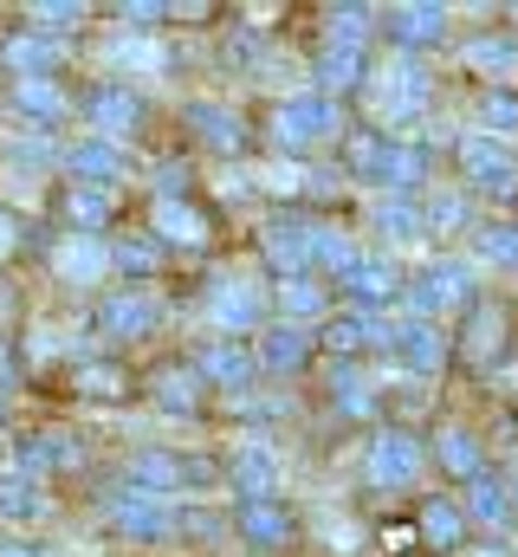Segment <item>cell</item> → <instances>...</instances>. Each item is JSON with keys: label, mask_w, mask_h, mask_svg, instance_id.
Returning a JSON list of instances; mask_svg holds the SVG:
<instances>
[{"label": "cell", "mask_w": 518, "mask_h": 557, "mask_svg": "<svg viewBox=\"0 0 518 557\" xmlns=\"http://www.w3.org/2000/svg\"><path fill=\"white\" fill-rule=\"evenodd\" d=\"M421 104H428V72L415 59H395L383 78H377V111H383L388 124H415Z\"/></svg>", "instance_id": "obj_7"}, {"label": "cell", "mask_w": 518, "mask_h": 557, "mask_svg": "<svg viewBox=\"0 0 518 557\" xmlns=\"http://www.w3.org/2000/svg\"><path fill=\"white\" fill-rule=\"evenodd\" d=\"M240 532H247L254 552H279V545L292 539V512H285L279 499H247V506H240Z\"/></svg>", "instance_id": "obj_15"}, {"label": "cell", "mask_w": 518, "mask_h": 557, "mask_svg": "<svg viewBox=\"0 0 518 557\" xmlns=\"http://www.w3.org/2000/svg\"><path fill=\"white\" fill-rule=\"evenodd\" d=\"M136 117H143V104L130 98L124 85H104V91L91 98V131H98V137L118 143L124 131H136Z\"/></svg>", "instance_id": "obj_19"}, {"label": "cell", "mask_w": 518, "mask_h": 557, "mask_svg": "<svg viewBox=\"0 0 518 557\" xmlns=\"http://www.w3.org/2000/svg\"><path fill=\"white\" fill-rule=\"evenodd\" d=\"M104 519H111L124 539H136V545H156V539L175 532V506L156 499V493H143V486H111V493H104Z\"/></svg>", "instance_id": "obj_2"}, {"label": "cell", "mask_w": 518, "mask_h": 557, "mask_svg": "<svg viewBox=\"0 0 518 557\" xmlns=\"http://www.w3.org/2000/svg\"><path fill=\"white\" fill-rule=\"evenodd\" d=\"M111 65H162V59H156L143 39H118V46H111Z\"/></svg>", "instance_id": "obj_50"}, {"label": "cell", "mask_w": 518, "mask_h": 557, "mask_svg": "<svg viewBox=\"0 0 518 557\" xmlns=\"http://www.w3.org/2000/svg\"><path fill=\"white\" fill-rule=\"evenodd\" d=\"M467 65H473V72L506 78V72H518V46H513V39H473V46H467Z\"/></svg>", "instance_id": "obj_39"}, {"label": "cell", "mask_w": 518, "mask_h": 557, "mask_svg": "<svg viewBox=\"0 0 518 557\" xmlns=\"http://www.w3.org/2000/svg\"><path fill=\"white\" fill-rule=\"evenodd\" d=\"M33 20H39V33L52 39L59 26H78V20H85V7H72V0H39V7H33Z\"/></svg>", "instance_id": "obj_45"}, {"label": "cell", "mask_w": 518, "mask_h": 557, "mask_svg": "<svg viewBox=\"0 0 518 557\" xmlns=\"http://www.w3.org/2000/svg\"><path fill=\"white\" fill-rule=\"evenodd\" d=\"M52 267L65 285H98V278L111 273V240H98V234H65V247L52 253Z\"/></svg>", "instance_id": "obj_13"}, {"label": "cell", "mask_w": 518, "mask_h": 557, "mask_svg": "<svg viewBox=\"0 0 518 557\" xmlns=\"http://www.w3.org/2000/svg\"><path fill=\"white\" fill-rule=\"evenodd\" d=\"M421 221H428V234H434V227H460V221H467V201H460V195H428Z\"/></svg>", "instance_id": "obj_47"}, {"label": "cell", "mask_w": 518, "mask_h": 557, "mask_svg": "<svg viewBox=\"0 0 518 557\" xmlns=\"http://www.w3.org/2000/svg\"><path fill=\"white\" fill-rule=\"evenodd\" d=\"M467 512H473L480 525H506V519H513V493H506L499 480H486V473H480V480L467 486Z\"/></svg>", "instance_id": "obj_34"}, {"label": "cell", "mask_w": 518, "mask_h": 557, "mask_svg": "<svg viewBox=\"0 0 518 557\" xmlns=\"http://www.w3.org/2000/svg\"><path fill=\"white\" fill-rule=\"evenodd\" d=\"M65 221H72L78 234H98V227L111 221V188H85V182H72V188H65Z\"/></svg>", "instance_id": "obj_27"}, {"label": "cell", "mask_w": 518, "mask_h": 557, "mask_svg": "<svg viewBox=\"0 0 518 557\" xmlns=\"http://www.w3.org/2000/svg\"><path fill=\"white\" fill-rule=\"evenodd\" d=\"M324 344L331 350H363V344H388V324L377 311H344V318H324Z\"/></svg>", "instance_id": "obj_20"}, {"label": "cell", "mask_w": 518, "mask_h": 557, "mask_svg": "<svg viewBox=\"0 0 518 557\" xmlns=\"http://www.w3.org/2000/svg\"><path fill=\"white\" fill-rule=\"evenodd\" d=\"M447 26V7H388V33L395 46H434Z\"/></svg>", "instance_id": "obj_21"}, {"label": "cell", "mask_w": 518, "mask_h": 557, "mask_svg": "<svg viewBox=\"0 0 518 557\" xmlns=\"http://www.w3.org/2000/svg\"><path fill=\"white\" fill-rule=\"evenodd\" d=\"M13 240H20V234H13V221H7V214H0V260H7V253H13Z\"/></svg>", "instance_id": "obj_54"}, {"label": "cell", "mask_w": 518, "mask_h": 557, "mask_svg": "<svg viewBox=\"0 0 518 557\" xmlns=\"http://www.w3.org/2000/svg\"><path fill=\"white\" fill-rule=\"evenodd\" d=\"M460 162H467V182L486 188V195H513L518 188V162L493 137H467L460 143Z\"/></svg>", "instance_id": "obj_8"}, {"label": "cell", "mask_w": 518, "mask_h": 557, "mask_svg": "<svg viewBox=\"0 0 518 557\" xmlns=\"http://www.w3.org/2000/svg\"><path fill=\"white\" fill-rule=\"evenodd\" d=\"M52 65H59V39H46V33H13L7 39V72L13 78H52Z\"/></svg>", "instance_id": "obj_16"}, {"label": "cell", "mask_w": 518, "mask_h": 557, "mask_svg": "<svg viewBox=\"0 0 518 557\" xmlns=\"http://www.w3.org/2000/svg\"><path fill=\"white\" fill-rule=\"evenodd\" d=\"M305 188L311 195H337L344 188V169H305Z\"/></svg>", "instance_id": "obj_52"}, {"label": "cell", "mask_w": 518, "mask_h": 557, "mask_svg": "<svg viewBox=\"0 0 518 557\" xmlns=\"http://www.w3.org/2000/svg\"><path fill=\"white\" fill-rule=\"evenodd\" d=\"M59 162H65V175H78L85 188H111L118 169H124V149L111 137H85V143H72V149H59Z\"/></svg>", "instance_id": "obj_11"}, {"label": "cell", "mask_w": 518, "mask_h": 557, "mask_svg": "<svg viewBox=\"0 0 518 557\" xmlns=\"http://www.w3.org/2000/svg\"><path fill=\"white\" fill-rule=\"evenodd\" d=\"M370 7H331L324 13V26H331V39L324 46H350V52H363V39H370Z\"/></svg>", "instance_id": "obj_35"}, {"label": "cell", "mask_w": 518, "mask_h": 557, "mask_svg": "<svg viewBox=\"0 0 518 557\" xmlns=\"http://www.w3.org/2000/svg\"><path fill=\"white\" fill-rule=\"evenodd\" d=\"M513 506H518V480H513Z\"/></svg>", "instance_id": "obj_57"}, {"label": "cell", "mask_w": 518, "mask_h": 557, "mask_svg": "<svg viewBox=\"0 0 518 557\" xmlns=\"http://www.w3.org/2000/svg\"><path fill=\"white\" fill-rule=\"evenodd\" d=\"M344 285H350V298H357V311H370V305H383L388 292H395V273H388L383 260H357V267L344 273Z\"/></svg>", "instance_id": "obj_32"}, {"label": "cell", "mask_w": 518, "mask_h": 557, "mask_svg": "<svg viewBox=\"0 0 518 557\" xmlns=\"http://www.w3.org/2000/svg\"><path fill=\"white\" fill-rule=\"evenodd\" d=\"M480 557H506V552H480Z\"/></svg>", "instance_id": "obj_56"}, {"label": "cell", "mask_w": 518, "mask_h": 557, "mask_svg": "<svg viewBox=\"0 0 518 557\" xmlns=\"http://www.w3.org/2000/svg\"><path fill=\"white\" fill-rule=\"evenodd\" d=\"M357 260H363V253L350 247V234H344V227H311V267H324V273L344 278Z\"/></svg>", "instance_id": "obj_31"}, {"label": "cell", "mask_w": 518, "mask_h": 557, "mask_svg": "<svg viewBox=\"0 0 518 557\" xmlns=\"http://www.w3.org/2000/svg\"><path fill=\"white\" fill-rule=\"evenodd\" d=\"M85 396H118L124 389V370L118 363H78V376H72Z\"/></svg>", "instance_id": "obj_43"}, {"label": "cell", "mask_w": 518, "mask_h": 557, "mask_svg": "<svg viewBox=\"0 0 518 557\" xmlns=\"http://www.w3.org/2000/svg\"><path fill=\"white\" fill-rule=\"evenodd\" d=\"M156 409H162V416H195V409H201L195 376H188V370H162V376H156Z\"/></svg>", "instance_id": "obj_36"}, {"label": "cell", "mask_w": 518, "mask_h": 557, "mask_svg": "<svg viewBox=\"0 0 518 557\" xmlns=\"http://www.w3.org/2000/svg\"><path fill=\"white\" fill-rule=\"evenodd\" d=\"M499 331H506V324H499V311H493V305H480V311H473V324H467V357H473V363H486V357L499 350Z\"/></svg>", "instance_id": "obj_40"}, {"label": "cell", "mask_w": 518, "mask_h": 557, "mask_svg": "<svg viewBox=\"0 0 518 557\" xmlns=\"http://www.w3.org/2000/svg\"><path fill=\"white\" fill-rule=\"evenodd\" d=\"M473 253H480V260H518V227L513 221L480 227V234H473Z\"/></svg>", "instance_id": "obj_41"}, {"label": "cell", "mask_w": 518, "mask_h": 557, "mask_svg": "<svg viewBox=\"0 0 518 557\" xmlns=\"http://www.w3.org/2000/svg\"><path fill=\"white\" fill-rule=\"evenodd\" d=\"M156 234L175 240V247H201V240H208V221H201L188 201H156Z\"/></svg>", "instance_id": "obj_28"}, {"label": "cell", "mask_w": 518, "mask_h": 557, "mask_svg": "<svg viewBox=\"0 0 518 557\" xmlns=\"http://www.w3.org/2000/svg\"><path fill=\"white\" fill-rule=\"evenodd\" d=\"M111 267L118 273H149L156 267V240H118L111 247Z\"/></svg>", "instance_id": "obj_44"}, {"label": "cell", "mask_w": 518, "mask_h": 557, "mask_svg": "<svg viewBox=\"0 0 518 557\" xmlns=\"http://www.w3.org/2000/svg\"><path fill=\"white\" fill-rule=\"evenodd\" d=\"M46 512H52V499H46L26 473H0V519L33 525V519H46Z\"/></svg>", "instance_id": "obj_23"}, {"label": "cell", "mask_w": 518, "mask_h": 557, "mask_svg": "<svg viewBox=\"0 0 518 557\" xmlns=\"http://www.w3.org/2000/svg\"><path fill=\"white\" fill-rule=\"evenodd\" d=\"M195 376H201V383H214V389H234V396H240V389H254V376H259V350H240V344H227V337H221V344H208V350H201Z\"/></svg>", "instance_id": "obj_10"}, {"label": "cell", "mask_w": 518, "mask_h": 557, "mask_svg": "<svg viewBox=\"0 0 518 557\" xmlns=\"http://www.w3.org/2000/svg\"><path fill=\"white\" fill-rule=\"evenodd\" d=\"M363 78H370L363 52H350V46H324V52H318V98L350 91V85H363Z\"/></svg>", "instance_id": "obj_22"}, {"label": "cell", "mask_w": 518, "mask_h": 557, "mask_svg": "<svg viewBox=\"0 0 518 557\" xmlns=\"http://www.w3.org/2000/svg\"><path fill=\"white\" fill-rule=\"evenodd\" d=\"M13 111H26L33 124H52L65 111V91L52 78H13Z\"/></svg>", "instance_id": "obj_26"}, {"label": "cell", "mask_w": 518, "mask_h": 557, "mask_svg": "<svg viewBox=\"0 0 518 557\" xmlns=\"http://www.w3.org/2000/svg\"><path fill=\"white\" fill-rule=\"evenodd\" d=\"M175 532H182V539H195V545H214V539H221V525H214L208 512H188V519L175 512Z\"/></svg>", "instance_id": "obj_49"}, {"label": "cell", "mask_w": 518, "mask_h": 557, "mask_svg": "<svg viewBox=\"0 0 518 557\" xmlns=\"http://www.w3.org/2000/svg\"><path fill=\"white\" fill-rule=\"evenodd\" d=\"M266 260L298 278V267H311V227L305 221H272L266 227Z\"/></svg>", "instance_id": "obj_18"}, {"label": "cell", "mask_w": 518, "mask_h": 557, "mask_svg": "<svg viewBox=\"0 0 518 557\" xmlns=\"http://www.w3.org/2000/svg\"><path fill=\"white\" fill-rule=\"evenodd\" d=\"M331 389H337V409H344V416H370V409H377V396H370V383H363L357 370H337Z\"/></svg>", "instance_id": "obj_42"}, {"label": "cell", "mask_w": 518, "mask_h": 557, "mask_svg": "<svg viewBox=\"0 0 518 557\" xmlns=\"http://www.w3.org/2000/svg\"><path fill=\"white\" fill-rule=\"evenodd\" d=\"M279 311H285V324L324 318V285H318V278H285V285H279Z\"/></svg>", "instance_id": "obj_33"}, {"label": "cell", "mask_w": 518, "mask_h": 557, "mask_svg": "<svg viewBox=\"0 0 518 557\" xmlns=\"http://www.w3.org/2000/svg\"><path fill=\"white\" fill-rule=\"evenodd\" d=\"M188 131H195L201 143H214V149H227V156H234L240 137H247V131H240V117H234L227 104H188Z\"/></svg>", "instance_id": "obj_24"}, {"label": "cell", "mask_w": 518, "mask_h": 557, "mask_svg": "<svg viewBox=\"0 0 518 557\" xmlns=\"http://www.w3.org/2000/svg\"><path fill=\"white\" fill-rule=\"evenodd\" d=\"M208 311H214L221 331H254L259 318H266V292L240 273H214L208 278Z\"/></svg>", "instance_id": "obj_6"}, {"label": "cell", "mask_w": 518, "mask_h": 557, "mask_svg": "<svg viewBox=\"0 0 518 557\" xmlns=\"http://www.w3.org/2000/svg\"><path fill=\"white\" fill-rule=\"evenodd\" d=\"M473 298V267L467 260H434L428 273L415 278V292H408V318H441V311H454V305H467Z\"/></svg>", "instance_id": "obj_4"}, {"label": "cell", "mask_w": 518, "mask_h": 557, "mask_svg": "<svg viewBox=\"0 0 518 557\" xmlns=\"http://www.w3.org/2000/svg\"><path fill=\"white\" fill-rule=\"evenodd\" d=\"M214 486H221L214 460H182V493H214Z\"/></svg>", "instance_id": "obj_48"}, {"label": "cell", "mask_w": 518, "mask_h": 557, "mask_svg": "<svg viewBox=\"0 0 518 557\" xmlns=\"http://www.w3.org/2000/svg\"><path fill=\"white\" fill-rule=\"evenodd\" d=\"M337 131H344V117H337V104L318 98V91H298V98H285V104L272 111V143H279L285 156H298V149H311V143H331Z\"/></svg>", "instance_id": "obj_1"}, {"label": "cell", "mask_w": 518, "mask_h": 557, "mask_svg": "<svg viewBox=\"0 0 518 557\" xmlns=\"http://www.w3.org/2000/svg\"><path fill=\"white\" fill-rule=\"evenodd\" d=\"M370 227H377L383 240H402V247L428 234L421 208H415V201H402V195H377V201H370Z\"/></svg>", "instance_id": "obj_17"}, {"label": "cell", "mask_w": 518, "mask_h": 557, "mask_svg": "<svg viewBox=\"0 0 518 557\" xmlns=\"http://www.w3.org/2000/svg\"><path fill=\"white\" fill-rule=\"evenodd\" d=\"M118 20H130V26H149V20H169V7H156V0H124V7H118Z\"/></svg>", "instance_id": "obj_51"}, {"label": "cell", "mask_w": 518, "mask_h": 557, "mask_svg": "<svg viewBox=\"0 0 518 557\" xmlns=\"http://www.w3.org/2000/svg\"><path fill=\"white\" fill-rule=\"evenodd\" d=\"M227 480H234L240 499H272V486H279V454H272V441H240L234 460H227Z\"/></svg>", "instance_id": "obj_9"}, {"label": "cell", "mask_w": 518, "mask_h": 557, "mask_svg": "<svg viewBox=\"0 0 518 557\" xmlns=\"http://www.w3.org/2000/svg\"><path fill=\"white\" fill-rule=\"evenodd\" d=\"M421 539H428L434 552H454V545L467 539V512H460L454 499H428V506H421Z\"/></svg>", "instance_id": "obj_25"}, {"label": "cell", "mask_w": 518, "mask_h": 557, "mask_svg": "<svg viewBox=\"0 0 518 557\" xmlns=\"http://www.w3.org/2000/svg\"><path fill=\"white\" fill-rule=\"evenodd\" d=\"M7 156H13V162H46L52 149H46L39 137H13V143H7Z\"/></svg>", "instance_id": "obj_53"}, {"label": "cell", "mask_w": 518, "mask_h": 557, "mask_svg": "<svg viewBox=\"0 0 518 557\" xmlns=\"http://www.w3.org/2000/svg\"><path fill=\"white\" fill-rule=\"evenodd\" d=\"M0 557H46V552H33V545H0Z\"/></svg>", "instance_id": "obj_55"}, {"label": "cell", "mask_w": 518, "mask_h": 557, "mask_svg": "<svg viewBox=\"0 0 518 557\" xmlns=\"http://www.w3.org/2000/svg\"><path fill=\"white\" fill-rule=\"evenodd\" d=\"M480 131L499 143V137H518V98L513 91H486L480 98Z\"/></svg>", "instance_id": "obj_38"}, {"label": "cell", "mask_w": 518, "mask_h": 557, "mask_svg": "<svg viewBox=\"0 0 518 557\" xmlns=\"http://www.w3.org/2000/svg\"><path fill=\"white\" fill-rule=\"evenodd\" d=\"M259 182H266V195H298V188H305V169H298L292 156H279V162H266Z\"/></svg>", "instance_id": "obj_46"}, {"label": "cell", "mask_w": 518, "mask_h": 557, "mask_svg": "<svg viewBox=\"0 0 518 557\" xmlns=\"http://www.w3.org/2000/svg\"><path fill=\"white\" fill-rule=\"evenodd\" d=\"M72 460H78V441H72V434H33V441H20V467H26V473L72 467Z\"/></svg>", "instance_id": "obj_30"}, {"label": "cell", "mask_w": 518, "mask_h": 557, "mask_svg": "<svg viewBox=\"0 0 518 557\" xmlns=\"http://www.w3.org/2000/svg\"><path fill=\"white\" fill-rule=\"evenodd\" d=\"M162 324V305L149 298V292H118L104 311H98V331L104 337H149Z\"/></svg>", "instance_id": "obj_14"}, {"label": "cell", "mask_w": 518, "mask_h": 557, "mask_svg": "<svg viewBox=\"0 0 518 557\" xmlns=\"http://www.w3.org/2000/svg\"><path fill=\"white\" fill-rule=\"evenodd\" d=\"M388 344L402 350V363H408L415 376H434L441 357H447V337H441L428 318H402V324H388Z\"/></svg>", "instance_id": "obj_12"}, {"label": "cell", "mask_w": 518, "mask_h": 557, "mask_svg": "<svg viewBox=\"0 0 518 557\" xmlns=\"http://www.w3.org/2000/svg\"><path fill=\"white\" fill-rule=\"evenodd\" d=\"M350 169L363 182H383L388 195H395V188L421 182V149L415 143H388V137H357L350 143Z\"/></svg>", "instance_id": "obj_3"}, {"label": "cell", "mask_w": 518, "mask_h": 557, "mask_svg": "<svg viewBox=\"0 0 518 557\" xmlns=\"http://www.w3.org/2000/svg\"><path fill=\"white\" fill-rule=\"evenodd\" d=\"M441 467L460 480H480V441L467 428H441Z\"/></svg>", "instance_id": "obj_37"}, {"label": "cell", "mask_w": 518, "mask_h": 557, "mask_svg": "<svg viewBox=\"0 0 518 557\" xmlns=\"http://www.w3.org/2000/svg\"><path fill=\"white\" fill-rule=\"evenodd\" d=\"M305 363V331L298 324H272L259 337V370H298Z\"/></svg>", "instance_id": "obj_29"}, {"label": "cell", "mask_w": 518, "mask_h": 557, "mask_svg": "<svg viewBox=\"0 0 518 557\" xmlns=\"http://www.w3.org/2000/svg\"><path fill=\"white\" fill-rule=\"evenodd\" d=\"M363 467H370V480H377L383 493H402V486H415V473H421V441H415L408 428H383V434L370 441Z\"/></svg>", "instance_id": "obj_5"}]
</instances>
